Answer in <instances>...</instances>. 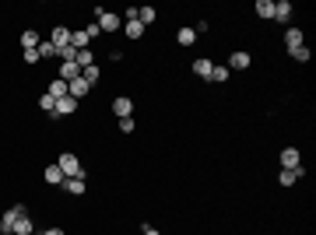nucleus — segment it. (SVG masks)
<instances>
[{
  "mask_svg": "<svg viewBox=\"0 0 316 235\" xmlns=\"http://www.w3.org/2000/svg\"><path fill=\"white\" fill-rule=\"evenodd\" d=\"M21 214H25V207H21V204H18V207H11V211L0 218V232H14V221H18Z\"/></svg>",
  "mask_w": 316,
  "mask_h": 235,
  "instance_id": "7ed1b4c3",
  "label": "nucleus"
},
{
  "mask_svg": "<svg viewBox=\"0 0 316 235\" xmlns=\"http://www.w3.org/2000/svg\"><path fill=\"white\" fill-rule=\"evenodd\" d=\"M14 235H32V218H25V214H21V218L14 221Z\"/></svg>",
  "mask_w": 316,
  "mask_h": 235,
  "instance_id": "6ab92c4d",
  "label": "nucleus"
},
{
  "mask_svg": "<svg viewBox=\"0 0 316 235\" xmlns=\"http://www.w3.org/2000/svg\"><path fill=\"white\" fill-rule=\"evenodd\" d=\"M46 95H53V98H64V95H67V81L53 78V84H49V91H46Z\"/></svg>",
  "mask_w": 316,
  "mask_h": 235,
  "instance_id": "a211bd4d",
  "label": "nucleus"
},
{
  "mask_svg": "<svg viewBox=\"0 0 316 235\" xmlns=\"http://www.w3.org/2000/svg\"><path fill=\"white\" fill-rule=\"evenodd\" d=\"M229 64H232L236 71H246V67L253 64V56H249V53H232V60H229Z\"/></svg>",
  "mask_w": 316,
  "mask_h": 235,
  "instance_id": "2eb2a0df",
  "label": "nucleus"
},
{
  "mask_svg": "<svg viewBox=\"0 0 316 235\" xmlns=\"http://www.w3.org/2000/svg\"><path fill=\"white\" fill-rule=\"evenodd\" d=\"M130 109H134V102H130L127 95H120V98H113V112H116L120 120H127V116H130Z\"/></svg>",
  "mask_w": 316,
  "mask_h": 235,
  "instance_id": "39448f33",
  "label": "nucleus"
},
{
  "mask_svg": "<svg viewBox=\"0 0 316 235\" xmlns=\"http://www.w3.org/2000/svg\"><path fill=\"white\" fill-rule=\"evenodd\" d=\"M39 42H42V39H39V35H35L32 28H28V32L21 35V46H25V49H39Z\"/></svg>",
  "mask_w": 316,
  "mask_h": 235,
  "instance_id": "4be33fe9",
  "label": "nucleus"
},
{
  "mask_svg": "<svg viewBox=\"0 0 316 235\" xmlns=\"http://www.w3.org/2000/svg\"><path fill=\"white\" fill-rule=\"evenodd\" d=\"M74 109H78V98L64 95V98H57V112H53V116H71Z\"/></svg>",
  "mask_w": 316,
  "mask_h": 235,
  "instance_id": "20e7f679",
  "label": "nucleus"
},
{
  "mask_svg": "<svg viewBox=\"0 0 316 235\" xmlns=\"http://www.w3.org/2000/svg\"><path fill=\"white\" fill-rule=\"evenodd\" d=\"M134 127H137V123H134V120H130V116H127V120H120V130H123V134H130V130H134Z\"/></svg>",
  "mask_w": 316,
  "mask_h": 235,
  "instance_id": "473e14b6",
  "label": "nucleus"
},
{
  "mask_svg": "<svg viewBox=\"0 0 316 235\" xmlns=\"http://www.w3.org/2000/svg\"><path fill=\"white\" fill-rule=\"evenodd\" d=\"M207 81H218V84H225V81H229V67H215Z\"/></svg>",
  "mask_w": 316,
  "mask_h": 235,
  "instance_id": "cd10ccee",
  "label": "nucleus"
},
{
  "mask_svg": "<svg viewBox=\"0 0 316 235\" xmlns=\"http://www.w3.org/2000/svg\"><path fill=\"white\" fill-rule=\"evenodd\" d=\"M32 235H35V232H32Z\"/></svg>",
  "mask_w": 316,
  "mask_h": 235,
  "instance_id": "c9c22d12",
  "label": "nucleus"
},
{
  "mask_svg": "<svg viewBox=\"0 0 316 235\" xmlns=\"http://www.w3.org/2000/svg\"><path fill=\"white\" fill-rule=\"evenodd\" d=\"M211 71H215V64H211L207 56H200V60H193V74H197V78H211Z\"/></svg>",
  "mask_w": 316,
  "mask_h": 235,
  "instance_id": "1a4fd4ad",
  "label": "nucleus"
},
{
  "mask_svg": "<svg viewBox=\"0 0 316 235\" xmlns=\"http://www.w3.org/2000/svg\"><path fill=\"white\" fill-rule=\"evenodd\" d=\"M285 46H288V49L302 46V32H299V28H288V32H285Z\"/></svg>",
  "mask_w": 316,
  "mask_h": 235,
  "instance_id": "dca6fc26",
  "label": "nucleus"
},
{
  "mask_svg": "<svg viewBox=\"0 0 316 235\" xmlns=\"http://www.w3.org/2000/svg\"><path fill=\"white\" fill-rule=\"evenodd\" d=\"M42 235H64V228H49V232H42Z\"/></svg>",
  "mask_w": 316,
  "mask_h": 235,
  "instance_id": "72a5a7b5",
  "label": "nucleus"
},
{
  "mask_svg": "<svg viewBox=\"0 0 316 235\" xmlns=\"http://www.w3.org/2000/svg\"><path fill=\"white\" fill-rule=\"evenodd\" d=\"M95 14H98V28H102V32H116V28H120V14L102 11V7H95Z\"/></svg>",
  "mask_w": 316,
  "mask_h": 235,
  "instance_id": "f03ea898",
  "label": "nucleus"
},
{
  "mask_svg": "<svg viewBox=\"0 0 316 235\" xmlns=\"http://www.w3.org/2000/svg\"><path fill=\"white\" fill-rule=\"evenodd\" d=\"M253 11H256L260 18H274V0H256Z\"/></svg>",
  "mask_w": 316,
  "mask_h": 235,
  "instance_id": "ddd939ff",
  "label": "nucleus"
},
{
  "mask_svg": "<svg viewBox=\"0 0 316 235\" xmlns=\"http://www.w3.org/2000/svg\"><path fill=\"white\" fill-rule=\"evenodd\" d=\"M299 175H302V168H281V175H278V179H281V186H295V183H299Z\"/></svg>",
  "mask_w": 316,
  "mask_h": 235,
  "instance_id": "9b49d317",
  "label": "nucleus"
},
{
  "mask_svg": "<svg viewBox=\"0 0 316 235\" xmlns=\"http://www.w3.org/2000/svg\"><path fill=\"white\" fill-rule=\"evenodd\" d=\"M39 105H42L46 112H57V98H53V95H42V98H39Z\"/></svg>",
  "mask_w": 316,
  "mask_h": 235,
  "instance_id": "c756f323",
  "label": "nucleus"
},
{
  "mask_svg": "<svg viewBox=\"0 0 316 235\" xmlns=\"http://www.w3.org/2000/svg\"><path fill=\"white\" fill-rule=\"evenodd\" d=\"M123 32H127L130 39H141V35H144V25H141V21H127V25H123Z\"/></svg>",
  "mask_w": 316,
  "mask_h": 235,
  "instance_id": "aec40b11",
  "label": "nucleus"
},
{
  "mask_svg": "<svg viewBox=\"0 0 316 235\" xmlns=\"http://www.w3.org/2000/svg\"><path fill=\"white\" fill-rule=\"evenodd\" d=\"M281 168H299V151L295 148H285L281 151Z\"/></svg>",
  "mask_w": 316,
  "mask_h": 235,
  "instance_id": "9d476101",
  "label": "nucleus"
},
{
  "mask_svg": "<svg viewBox=\"0 0 316 235\" xmlns=\"http://www.w3.org/2000/svg\"><path fill=\"white\" fill-rule=\"evenodd\" d=\"M49 56H57V46L53 42H39V60H49Z\"/></svg>",
  "mask_w": 316,
  "mask_h": 235,
  "instance_id": "bb28decb",
  "label": "nucleus"
},
{
  "mask_svg": "<svg viewBox=\"0 0 316 235\" xmlns=\"http://www.w3.org/2000/svg\"><path fill=\"white\" fill-rule=\"evenodd\" d=\"M74 78H81V67H78V64H60V81H67V84H71Z\"/></svg>",
  "mask_w": 316,
  "mask_h": 235,
  "instance_id": "f8f14e48",
  "label": "nucleus"
},
{
  "mask_svg": "<svg viewBox=\"0 0 316 235\" xmlns=\"http://www.w3.org/2000/svg\"><path fill=\"white\" fill-rule=\"evenodd\" d=\"M144 235H158V232H155V228H144Z\"/></svg>",
  "mask_w": 316,
  "mask_h": 235,
  "instance_id": "f704fd0d",
  "label": "nucleus"
},
{
  "mask_svg": "<svg viewBox=\"0 0 316 235\" xmlns=\"http://www.w3.org/2000/svg\"><path fill=\"white\" fill-rule=\"evenodd\" d=\"M292 56H295L299 64H306V60H309V46H306V42H302V46H295V49H292Z\"/></svg>",
  "mask_w": 316,
  "mask_h": 235,
  "instance_id": "c85d7f7f",
  "label": "nucleus"
},
{
  "mask_svg": "<svg viewBox=\"0 0 316 235\" xmlns=\"http://www.w3.org/2000/svg\"><path fill=\"white\" fill-rule=\"evenodd\" d=\"M64 186H67V193L81 197V193H84V172H81V175H71V179H64Z\"/></svg>",
  "mask_w": 316,
  "mask_h": 235,
  "instance_id": "6e6552de",
  "label": "nucleus"
},
{
  "mask_svg": "<svg viewBox=\"0 0 316 235\" xmlns=\"http://www.w3.org/2000/svg\"><path fill=\"white\" fill-rule=\"evenodd\" d=\"M137 21L141 25H151L155 21V7H137Z\"/></svg>",
  "mask_w": 316,
  "mask_h": 235,
  "instance_id": "5701e85b",
  "label": "nucleus"
},
{
  "mask_svg": "<svg viewBox=\"0 0 316 235\" xmlns=\"http://www.w3.org/2000/svg\"><path fill=\"white\" fill-rule=\"evenodd\" d=\"M176 39H179V46H193V42H197V32H193V28H179Z\"/></svg>",
  "mask_w": 316,
  "mask_h": 235,
  "instance_id": "412c9836",
  "label": "nucleus"
},
{
  "mask_svg": "<svg viewBox=\"0 0 316 235\" xmlns=\"http://www.w3.org/2000/svg\"><path fill=\"white\" fill-rule=\"evenodd\" d=\"M98 32H102V28H98V21H91V25H88V28H84V35H88V39H95V35H98Z\"/></svg>",
  "mask_w": 316,
  "mask_h": 235,
  "instance_id": "7c9ffc66",
  "label": "nucleus"
},
{
  "mask_svg": "<svg viewBox=\"0 0 316 235\" xmlns=\"http://www.w3.org/2000/svg\"><path fill=\"white\" fill-rule=\"evenodd\" d=\"M274 18H278V21H288V18H292V4H288V0H278V4H274Z\"/></svg>",
  "mask_w": 316,
  "mask_h": 235,
  "instance_id": "4468645a",
  "label": "nucleus"
},
{
  "mask_svg": "<svg viewBox=\"0 0 316 235\" xmlns=\"http://www.w3.org/2000/svg\"><path fill=\"white\" fill-rule=\"evenodd\" d=\"M81 78L88 81V84H95V81L102 78V71H98V67H95V64H91V67H84V71H81Z\"/></svg>",
  "mask_w": 316,
  "mask_h": 235,
  "instance_id": "b1692460",
  "label": "nucleus"
},
{
  "mask_svg": "<svg viewBox=\"0 0 316 235\" xmlns=\"http://www.w3.org/2000/svg\"><path fill=\"white\" fill-rule=\"evenodd\" d=\"M49 42H53L57 49H64V46L71 42V28H64V25H57V28H53V39H49Z\"/></svg>",
  "mask_w": 316,
  "mask_h": 235,
  "instance_id": "423d86ee",
  "label": "nucleus"
},
{
  "mask_svg": "<svg viewBox=\"0 0 316 235\" xmlns=\"http://www.w3.org/2000/svg\"><path fill=\"white\" fill-rule=\"evenodd\" d=\"M57 165H60V172H64L67 179H71V175H81V172H84V168H81V161H78V155H74V151H64V155H60V161H57Z\"/></svg>",
  "mask_w": 316,
  "mask_h": 235,
  "instance_id": "f257e3e1",
  "label": "nucleus"
},
{
  "mask_svg": "<svg viewBox=\"0 0 316 235\" xmlns=\"http://www.w3.org/2000/svg\"><path fill=\"white\" fill-rule=\"evenodd\" d=\"M88 88H91V84H88L84 78H74L71 84H67V95H71V98H81V95H88Z\"/></svg>",
  "mask_w": 316,
  "mask_h": 235,
  "instance_id": "0eeeda50",
  "label": "nucleus"
},
{
  "mask_svg": "<svg viewBox=\"0 0 316 235\" xmlns=\"http://www.w3.org/2000/svg\"><path fill=\"white\" fill-rule=\"evenodd\" d=\"M25 64H39V49H25Z\"/></svg>",
  "mask_w": 316,
  "mask_h": 235,
  "instance_id": "2f4dec72",
  "label": "nucleus"
},
{
  "mask_svg": "<svg viewBox=\"0 0 316 235\" xmlns=\"http://www.w3.org/2000/svg\"><path fill=\"white\" fill-rule=\"evenodd\" d=\"M71 46L74 49H88V35L84 32H71Z\"/></svg>",
  "mask_w": 316,
  "mask_h": 235,
  "instance_id": "393cba45",
  "label": "nucleus"
},
{
  "mask_svg": "<svg viewBox=\"0 0 316 235\" xmlns=\"http://www.w3.org/2000/svg\"><path fill=\"white\" fill-rule=\"evenodd\" d=\"M74 64H78L81 71H84V67H91V64H95V60H91V49H78V60H74Z\"/></svg>",
  "mask_w": 316,
  "mask_h": 235,
  "instance_id": "a878e982",
  "label": "nucleus"
},
{
  "mask_svg": "<svg viewBox=\"0 0 316 235\" xmlns=\"http://www.w3.org/2000/svg\"><path fill=\"white\" fill-rule=\"evenodd\" d=\"M64 179H67V175L60 172V165H49V168H46V183H53V186H60Z\"/></svg>",
  "mask_w": 316,
  "mask_h": 235,
  "instance_id": "f3484780",
  "label": "nucleus"
}]
</instances>
